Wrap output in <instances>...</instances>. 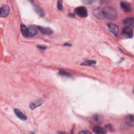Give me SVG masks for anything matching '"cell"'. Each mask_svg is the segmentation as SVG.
I'll return each mask as SVG.
<instances>
[{
	"mask_svg": "<svg viewBox=\"0 0 134 134\" xmlns=\"http://www.w3.org/2000/svg\"><path fill=\"white\" fill-rule=\"evenodd\" d=\"M104 18L109 20H115L117 17V12L113 7L106 6L102 9Z\"/></svg>",
	"mask_w": 134,
	"mask_h": 134,
	"instance_id": "cell-1",
	"label": "cell"
},
{
	"mask_svg": "<svg viewBox=\"0 0 134 134\" xmlns=\"http://www.w3.org/2000/svg\"><path fill=\"white\" fill-rule=\"evenodd\" d=\"M74 12L76 14L81 17H86L88 15L87 10L83 6H80L75 8L74 9Z\"/></svg>",
	"mask_w": 134,
	"mask_h": 134,
	"instance_id": "cell-2",
	"label": "cell"
},
{
	"mask_svg": "<svg viewBox=\"0 0 134 134\" xmlns=\"http://www.w3.org/2000/svg\"><path fill=\"white\" fill-rule=\"evenodd\" d=\"M123 35L127 38H131L133 36L132 28L128 26H125L122 31Z\"/></svg>",
	"mask_w": 134,
	"mask_h": 134,
	"instance_id": "cell-3",
	"label": "cell"
},
{
	"mask_svg": "<svg viewBox=\"0 0 134 134\" xmlns=\"http://www.w3.org/2000/svg\"><path fill=\"white\" fill-rule=\"evenodd\" d=\"M107 26L109 30L111 31L112 33L115 36H117L118 34H119V27L116 25L114 24L113 23H109L107 24Z\"/></svg>",
	"mask_w": 134,
	"mask_h": 134,
	"instance_id": "cell-4",
	"label": "cell"
},
{
	"mask_svg": "<svg viewBox=\"0 0 134 134\" xmlns=\"http://www.w3.org/2000/svg\"><path fill=\"white\" fill-rule=\"evenodd\" d=\"M38 27L34 25H30L28 27V37L35 36L38 34Z\"/></svg>",
	"mask_w": 134,
	"mask_h": 134,
	"instance_id": "cell-5",
	"label": "cell"
},
{
	"mask_svg": "<svg viewBox=\"0 0 134 134\" xmlns=\"http://www.w3.org/2000/svg\"><path fill=\"white\" fill-rule=\"evenodd\" d=\"M10 13V7L7 5H3L0 9V16L2 17H6Z\"/></svg>",
	"mask_w": 134,
	"mask_h": 134,
	"instance_id": "cell-6",
	"label": "cell"
},
{
	"mask_svg": "<svg viewBox=\"0 0 134 134\" xmlns=\"http://www.w3.org/2000/svg\"><path fill=\"white\" fill-rule=\"evenodd\" d=\"M38 30H40L42 33L47 35H50L53 33L52 29L49 27H44L42 26H38Z\"/></svg>",
	"mask_w": 134,
	"mask_h": 134,
	"instance_id": "cell-7",
	"label": "cell"
},
{
	"mask_svg": "<svg viewBox=\"0 0 134 134\" xmlns=\"http://www.w3.org/2000/svg\"><path fill=\"white\" fill-rule=\"evenodd\" d=\"M14 113L19 119L22 121H26L27 119V116L24 114L20 109L16 108L14 109Z\"/></svg>",
	"mask_w": 134,
	"mask_h": 134,
	"instance_id": "cell-8",
	"label": "cell"
},
{
	"mask_svg": "<svg viewBox=\"0 0 134 134\" xmlns=\"http://www.w3.org/2000/svg\"><path fill=\"white\" fill-rule=\"evenodd\" d=\"M122 9L126 12H130L131 11V6L130 4L126 2H122L121 3Z\"/></svg>",
	"mask_w": 134,
	"mask_h": 134,
	"instance_id": "cell-9",
	"label": "cell"
},
{
	"mask_svg": "<svg viewBox=\"0 0 134 134\" xmlns=\"http://www.w3.org/2000/svg\"><path fill=\"white\" fill-rule=\"evenodd\" d=\"M93 14L95 15V16H96V17L99 19L104 18L103 11H102V8H97L94 11Z\"/></svg>",
	"mask_w": 134,
	"mask_h": 134,
	"instance_id": "cell-10",
	"label": "cell"
},
{
	"mask_svg": "<svg viewBox=\"0 0 134 134\" xmlns=\"http://www.w3.org/2000/svg\"><path fill=\"white\" fill-rule=\"evenodd\" d=\"M43 103V100L42 99H38L32 102L30 105V108L31 109H34L35 108L41 106Z\"/></svg>",
	"mask_w": 134,
	"mask_h": 134,
	"instance_id": "cell-11",
	"label": "cell"
},
{
	"mask_svg": "<svg viewBox=\"0 0 134 134\" xmlns=\"http://www.w3.org/2000/svg\"><path fill=\"white\" fill-rule=\"evenodd\" d=\"M93 131L97 134H105L106 133V131L105 129L99 126L94 127L93 129Z\"/></svg>",
	"mask_w": 134,
	"mask_h": 134,
	"instance_id": "cell-12",
	"label": "cell"
},
{
	"mask_svg": "<svg viewBox=\"0 0 134 134\" xmlns=\"http://www.w3.org/2000/svg\"><path fill=\"white\" fill-rule=\"evenodd\" d=\"M124 24L126 25V26H128L130 27H132L133 26V18L131 17L126 18L124 20Z\"/></svg>",
	"mask_w": 134,
	"mask_h": 134,
	"instance_id": "cell-13",
	"label": "cell"
},
{
	"mask_svg": "<svg viewBox=\"0 0 134 134\" xmlns=\"http://www.w3.org/2000/svg\"><path fill=\"white\" fill-rule=\"evenodd\" d=\"M21 29L22 35L25 37H28V29L25 25H21Z\"/></svg>",
	"mask_w": 134,
	"mask_h": 134,
	"instance_id": "cell-14",
	"label": "cell"
},
{
	"mask_svg": "<svg viewBox=\"0 0 134 134\" xmlns=\"http://www.w3.org/2000/svg\"><path fill=\"white\" fill-rule=\"evenodd\" d=\"M34 10L35 12L38 15L40 16L41 17H44L45 16V13L44 11L42 10V8L41 7H39V6H35L34 7Z\"/></svg>",
	"mask_w": 134,
	"mask_h": 134,
	"instance_id": "cell-15",
	"label": "cell"
},
{
	"mask_svg": "<svg viewBox=\"0 0 134 134\" xmlns=\"http://www.w3.org/2000/svg\"><path fill=\"white\" fill-rule=\"evenodd\" d=\"M127 124L129 126H133V116L130 115L126 117V121Z\"/></svg>",
	"mask_w": 134,
	"mask_h": 134,
	"instance_id": "cell-16",
	"label": "cell"
},
{
	"mask_svg": "<svg viewBox=\"0 0 134 134\" xmlns=\"http://www.w3.org/2000/svg\"><path fill=\"white\" fill-rule=\"evenodd\" d=\"M93 120L97 124H101V123H102V121H103L102 117L98 115H95L93 117Z\"/></svg>",
	"mask_w": 134,
	"mask_h": 134,
	"instance_id": "cell-17",
	"label": "cell"
},
{
	"mask_svg": "<svg viewBox=\"0 0 134 134\" xmlns=\"http://www.w3.org/2000/svg\"><path fill=\"white\" fill-rule=\"evenodd\" d=\"M96 64V62L94 60H86L83 62L82 65H86V66H93L94 65Z\"/></svg>",
	"mask_w": 134,
	"mask_h": 134,
	"instance_id": "cell-18",
	"label": "cell"
},
{
	"mask_svg": "<svg viewBox=\"0 0 134 134\" xmlns=\"http://www.w3.org/2000/svg\"><path fill=\"white\" fill-rule=\"evenodd\" d=\"M59 74L61 76H66V77L71 76V75L70 73H69L68 72H67L66 71H64V70H60Z\"/></svg>",
	"mask_w": 134,
	"mask_h": 134,
	"instance_id": "cell-19",
	"label": "cell"
},
{
	"mask_svg": "<svg viewBox=\"0 0 134 134\" xmlns=\"http://www.w3.org/2000/svg\"><path fill=\"white\" fill-rule=\"evenodd\" d=\"M57 7L59 10L62 11L63 10V5H62V1H59L57 2Z\"/></svg>",
	"mask_w": 134,
	"mask_h": 134,
	"instance_id": "cell-20",
	"label": "cell"
},
{
	"mask_svg": "<svg viewBox=\"0 0 134 134\" xmlns=\"http://www.w3.org/2000/svg\"><path fill=\"white\" fill-rule=\"evenodd\" d=\"M37 47L39 49H41V50H45L47 48L46 46H42V45H38Z\"/></svg>",
	"mask_w": 134,
	"mask_h": 134,
	"instance_id": "cell-21",
	"label": "cell"
},
{
	"mask_svg": "<svg viewBox=\"0 0 134 134\" xmlns=\"http://www.w3.org/2000/svg\"><path fill=\"white\" fill-rule=\"evenodd\" d=\"M79 133H85V134H88V133H91V132L86 130H83V131H80L79 132Z\"/></svg>",
	"mask_w": 134,
	"mask_h": 134,
	"instance_id": "cell-22",
	"label": "cell"
},
{
	"mask_svg": "<svg viewBox=\"0 0 134 134\" xmlns=\"http://www.w3.org/2000/svg\"><path fill=\"white\" fill-rule=\"evenodd\" d=\"M95 1H83L84 3H86V4H93Z\"/></svg>",
	"mask_w": 134,
	"mask_h": 134,
	"instance_id": "cell-23",
	"label": "cell"
},
{
	"mask_svg": "<svg viewBox=\"0 0 134 134\" xmlns=\"http://www.w3.org/2000/svg\"><path fill=\"white\" fill-rule=\"evenodd\" d=\"M106 128L108 130H112V127L111 125H106Z\"/></svg>",
	"mask_w": 134,
	"mask_h": 134,
	"instance_id": "cell-24",
	"label": "cell"
},
{
	"mask_svg": "<svg viewBox=\"0 0 134 134\" xmlns=\"http://www.w3.org/2000/svg\"><path fill=\"white\" fill-rule=\"evenodd\" d=\"M65 46H71V45L70 44H68V43H66L65 44Z\"/></svg>",
	"mask_w": 134,
	"mask_h": 134,
	"instance_id": "cell-25",
	"label": "cell"
}]
</instances>
